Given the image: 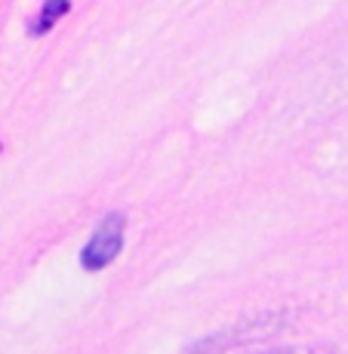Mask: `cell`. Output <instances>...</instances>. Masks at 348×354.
<instances>
[{"instance_id":"6da1fadb","label":"cell","mask_w":348,"mask_h":354,"mask_svg":"<svg viewBox=\"0 0 348 354\" xmlns=\"http://www.w3.org/2000/svg\"><path fill=\"white\" fill-rule=\"evenodd\" d=\"M124 225H127L124 216L111 213L99 228H95V234L84 247V253H80L84 268L99 271V268H105V265H111L114 259H118V253L124 250Z\"/></svg>"},{"instance_id":"7a4b0ae2","label":"cell","mask_w":348,"mask_h":354,"mask_svg":"<svg viewBox=\"0 0 348 354\" xmlns=\"http://www.w3.org/2000/svg\"><path fill=\"white\" fill-rule=\"evenodd\" d=\"M68 10H71V3H68V0H46V3H44V12H40V22L34 25V31L44 34L53 22H56V19H62Z\"/></svg>"}]
</instances>
